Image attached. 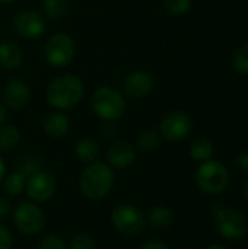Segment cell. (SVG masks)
I'll return each mask as SVG.
<instances>
[{"label": "cell", "mask_w": 248, "mask_h": 249, "mask_svg": "<svg viewBox=\"0 0 248 249\" xmlns=\"http://www.w3.org/2000/svg\"><path fill=\"white\" fill-rule=\"evenodd\" d=\"M85 88L82 80L73 74H64L54 79L47 88V101L57 109L75 107L83 96Z\"/></svg>", "instance_id": "cell-1"}, {"label": "cell", "mask_w": 248, "mask_h": 249, "mask_svg": "<svg viewBox=\"0 0 248 249\" xmlns=\"http://www.w3.org/2000/svg\"><path fill=\"white\" fill-rule=\"evenodd\" d=\"M190 156L193 160L196 162H206L210 160V158L213 156V144L210 143V140L200 137L191 142L190 144Z\"/></svg>", "instance_id": "cell-19"}, {"label": "cell", "mask_w": 248, "mask_h": 249, "mask_svg": "<svg viewBox=\"0 0 248 249\" xmlns=\"http://www.w3.org/2000/svg\"><path fill=\"white\" fill-rule=\"evenodd\" d=\"M146 217L153 229H167L174 222V212L167 206H156L149 210Z\"/></svg>", "instance_id": "cell-17"}, {"label": "cell", "mask_w": 248, "mask_h": 249, "mask_svg": "<svg viewBox=\"0 0 248 249\" xmlns=\"http://www.w3.org/2000/svg\"><path fill=\"white\" fill-rule=\"evenodd\" d=\"M13 220L19 232L25 235H37L42 231L45 225L42 210L37 204L29 201H23L15 209Z\"/></svg>", "instance_id": "cell-8"}, {"label": "cell", "mask_w": 248, "mask_h": 249, "mask_svg": "<svg viewBox=\"0 0 248 249\" xmlns=\"http://www.w3.org/2000/svg\"><path fill=\"white\" fill-rule=\"evenodd\" d=\"M25 190L31 200H34L35 203H44L51 198L56 191L54 177L47 171L38 169L28 177Z\"/></svg>", "instance_id": "cell-10"}, {"label": "cell", "mask_w": 248, "mask_h": 249, "mask_svg": "<svg viewBox=\"0 0 248 249\" xmlns=\"http://www.w3.org/2000/svg\"><path fill=\"white\" fill-rule=\"evenodd\" d=\"M196 184L205 194H221L229 184V172L221 162L206 160L196 171Z\"/></svg>", "instance_id": "cell-4"}, {"label": "cell", "mask_w": 248, "mask_h": 249, "mask_svg": "<svg viewBox=\"0 0 248 249\" xmlns=\"http://www.w3.org/2000/svg\"><path fill=\"white\" fill-rule=\"evenodd\" d=\"M161 142V136L155 131V130H145L137 136V147L145 150V152H151L155 150L159 146Z\"/></svg>", "instance_id": "cell-23"}, {"label": "cell", "mask_w": 248, "mask_h": 249, "mask_svg": "<svg viewBox=\"0 0 248 249\" xmlns=\"http://www.w3.org/2000/svg\"><path fill=\"white\" fill-rule=\"evenodd\" d=\"M243 197H244V200L248 203V179L244 182V185H243Z\"/></svg>", "instance_id": "cell-34"}, {"label": "cell", "mask_w": 248, "mask_h": 249, "mask_svg": "<svg viewBox=\"0 0 248 249\" xmlns=\"http://www.w3.org/2000/svg\"><path fill=\"white\" fill-rule=\"evenodd\" d=\"M70 249H95V242L89 235L79 233L73 236L70 242Z\"/></svg>", "instance_id": "cell-26"}, {"label": "cell", "mask_w": 248, "mask_h": 249, "mask_svg": "<svg viewBox=\"0 0 248 249\" xmlns=\"http://www.w3.org/2000/svg\"><path fill=\"white\" fill-rule=\"evenodd\" d=\"M153 88V79L149 73L143 70L133 71L124 80V92L129 98H143Z\"/></svg>", "instance_id": "cell-12"}, {"label": "cell", "mask_w": 248, "mask_h": 249, "mask_svg": "<svg viewBox=\"0 0 248 249\" xmlns=\"http://www.w3.org/2000/svg\"><path fill=\"white\" fill-rule=\"evenodd\" d=\"M111 222L123 235H137L143 231L146 217L137 207L132 204H120L113 210Z\"/></svg>", "instance_id": "cell-6"}, {"label": "cell", "mask_w": 248, "mask_h": 249, "mask_svg": "<svg viewBox=\"0 0 248 249\" xmlns=\"http://www.w3.org/2000/svg\"><path fill=\"white\" fill-rule=\"evenodd\" d=\"M191 128H193V121L190 115L183 111H174L162 120L159 130H161V136L165 140L175 143L184 140L191 133Z\"/></svg>", "instance_id": "cell-9"}, {"label": "cell", "mask_w": 248, "mask_h": 249, "mask_svg": "<svg viewBox=\"0 0 248 249\" xmlns=\"http://www.w3.org/2000/svg\"><path fill=\"white\" fill-rule=\"evenodd\" d=\"M12 212V204L7 198L0 197V220L6 219Z\"/></svg>", "instance_id": "cell-30"}, {"label": "cell", "mask_w": 248, "mask_h": 249, "mask_svg": "<svg viewBox=\"0 0 248 249\" xmlns=\"http://www.w3.org/2000/svg\"><path fill=\"white\" fill-rule=\"evenodd\" d=\"M70 127L69 118L61 112H53L44 121V131L53 139H61L67 134Z\"/></svg>", "instance_id": "cell-15"}, {"label": "cell", "mask_w": 248, "mask_h": 249, "mask_svg": "<svg viewBox=\"0 0 248 249\" xmlns=\"http://www.w3.org/2000/svg\"><path fill=\"white\" fill-rule=\"evenodd\" d=\"M212 213L216 229L222 238L228 241H240L248 235V220L241 212L215 203Z\"/></svg>", "instance_id": "cell-3"}, {"label": "cell", "mask_w": 248, "mask_h": 249, "mask_svg": "<svg viewBox=\"0 0 248 249\" xmlns=\"http://www.w3.org/2000/svg\"><path fill=\"white\" fill-rule=\"evenodd\" d=\"M114 172L102 162H92L80 175L79 187L85 197L91 200L104 198L113 188Z\"/></svg>", "instance_id": "cell-2"}, {"label": "cell", "mask_w": 248, "mask_h": 249, "mask_svg": "<svg viewBox=\"0 0 248 249\" xmlns=\"http://www.w3.org/2000/svg\"><path fill=\"white\" fill-rule=\"evenodd\" d=\"M20 133L15 125H4L0 128V152H9L18 146Z\"/></svg>", "instance_id": "cell-21"}, {"label": "cell", "mask_w": 248, "mask_h": 249, "mask_svg": "<svg viewBox=\"0 0 248 249\" xmlns=\"http://www.w3.org/2000/svg\"><path fill=\"white\" fill-rule=\"evenodd\" d=\"M232 66L237 73L248 76V44L241 45L232 57Z\"/></svg>", "instance_id": "cell-24"}, {"label": "cell", "mask_w": 248, "mask_h": 249, "mask_svg": "<svg viewBox=\"0 0 248 249\" xmlns=\"http://www.w3.org/2000/svg\"><path fill=\"white\" fill-rule=\"evenodd\" d=\"M136 159L134 147L127 142H117L110 146L107 150V160L118 169H124L130 166Z\"/></svg>", "instance_id": "cell-14"}, {"label": "cell", "mask_w": 248, "mask_h": 249, "mask_svg": "<svg viewBox=\"0 0 248 249\" xmlns=\"http://www.w3.org/2000/svg\"><path fill=\"white\" fill-rule=\"evenodd\" d=\"M205 249H227L224 245H218V244H215V245H209L208 248Z\"/></svg>", "instance_id": "cell-35"}, {"label": "cell", "mask_w": 248, "mask_h": 249, "mask_svg": "<svg viewBox=\"0 0 248 249\" xmlns=\"http://www.w3.org/2000/svg\"><path fill=\"white\" fill-rule=\"evenodd\" d=\"M42 7L50 19H60L69 10V0H44Z\"/></svg>", "instance_id": "cell-22"}, {"label": "cell", "mask_w": 248, "mask_h": 249, "mask_svg": "<svg viewBox=\"0 0 248 249\" xmlns=\"http://www.w3.org/2000/svg\"><path fill=\"white\" fill-rule=\"evenodd\" d=\"M16 32L23 38H39L45 32L44 18L34 10H22L16 15L13 20Z\"/></svg>", "instance_id": "cell-11"}, {"label": "cell", "mask_w": 248, "mask_h": 249, "mask_svg": "<svg viewBox=\"0 0 248 249\" xmlns=\"http://www.w3.org/2000/svg\"><path fill=\"white\" fill-rule=\"evenodd\" d=\"M235 165L237 169L241 174H248V152H241L235 158Z\"/></svg>", "instance_id": "cell-29"}, {"label": "cell", "mask_w": 248, "mask_h": 249, "mask_svg": "<svg viewBox=\"0 0 248 249\" xmlns=\"http://www.w3.org/2000/svg\"><path fill=\"white\" fill-rule=\"evenodd\" d=\"M165 7L171 15H184L191 7V0H165Z\"/></svg>", "instance_id": "cell-25"}, {"label": "cell", "mask_w": 248, "mask_h": 249, "mask_svg": "<svg viewBox=\"0 0 248 249\" xmlns=\"http://www.w3.org/2000/svg\"><path fill=\"white\" fill-rule=\"evenodd\" d=\"M92 109L104 121H115L126 111L124 96L111 86H102L92 95Z\"/></svg>", "instance_id": "cell-5"}, {"label": "cell", "mask_w": 248, "mask_h": 249, "mask_svg": "<svg viewBox=\"0 0 248 249\" xmlns=\"http://www.w3.org/2000/svg\"><path fill=\"white\" fill-rule=\"evenodd\" d=\"M140 249H168V247L159 239H151V241H146Z\"/></svg>", "instance_id": "cell-31"}, {"label": "cell", "mask_w": 248, "mask_h": 249, "mask_svg": "<svg viewBox=\"0 0 248 249\" xmlns=\"http://www.w3.org/2000/svg\"><path fill=\"white\" fill-rule=\"evenodd\" d=\"M181 249H190V248H181Z\"/></svg>", "instance_id": "cell-37"}, {"label": "cell", "mask_w": 248, "mask_h": 249, "mask_svg": "<svg viewBox=\"0 0 248 249\" xmlns=\"http://www.w3.org/2000/svg\"><path fill=\"white\" fill-rule=\"evenodd\" d=\"M99 144L95 139L92 137H83L76 143L75 152L76 156L86 163H92L96 160V158L99 156Z\"/></svg>", "instance_id": "cell-18"}, {"label": "cell", "mask_w": 248, "mask_h": 249, "mask_svg": "<svg viewBox=\"0 0 248 249\" xmlns=\"http://www.w3.org/2000/svg\"><path fill=\"white\" fill-rule=\"evenodd\" d=\"M3 190L9 194V196H19L26 184V177L20 172V171H15L12 174H9L6 178H3Z\"/></svg>", "instance_id": "cell-20"}, {"label": "cell", "mask_w": 248, "mask_h": 249, "mask_svg": "<svg viewBox=\"0 0 248 249\" xmlns=\"http://www.w3.org/2000/svg\"><path fill=\"white\" fill-rule=\"evenodd\" d=\"M15 0H0V3H4V4H7V3H13Z\"/></svg>", "instance_id": "cell-36"}, {"label": "cell", "mask_w": 248, "mask_h": 249, "mask_svg": "<svg viewBox=\"0 0 248 249\" xmlns=\"http://www.w3.org/2000/svg\"><path fill=\"white\" fill-rule=\"evenodd\" d=\"M44 54H45L47 61L51 66H54V67H64V66H67L72 61V58L75 55V42L64 32L54 34L47 41Z\"/></svg>", "instance_id": "cell-7"}, {"label": "cell", "mask_w": 248, "mask_h": 249, "mask_svg": "<svg viewBox=\"0 0 248 249\" xmlns=\"http://www.w3.org/2000/svg\"><path fill=\"white\" fill-rule=\"evenodd\" d=\"M39 249H67L66 244L63 242L61 238L56 236V235H48L45 236L41 244H39Z\"/></svg>", "instance_id": "cell-27"}, {"label": "cell", "mask_w": 248, "mask_h": 249, "mask_svg": "<svg viewBox=\"0 0 248 249\" xmlns=\"http://www.w3.org/2000/svg\"><path fill=\"white\" fill-rule=\"evenodd\" d=\"M4 101L13 109H20L29 102V86L20 79H12L4 86Z\"/></svg>", "instance_id": "cell-13"}, {"label": "cell", "mask_w": 248, "mask_h": 249, "mask_svg": "<svg viewBox=\"0 0 248 249\" xmlns=\"http://www.w3.org/2000/svg\"><path fill=\"white\" fill-rule=\"evenodd\" d=\"M4 172H6V165H4L3 159L0 158V184H1V181L4 178Z\"/></svg>", "instance_id": "cell-32"}, {"label": "cell", "mask_w": 248, "mask_h": 249, "mask_svg": "<svg viewBox=\"0 0 248 249\" xmlns=\"http://www.w3.org/2000/svg\"><path fill=\"white\" fill-rule=\"evenodd\" d=\"M4 120H6V108L0 104V125L4 123Z\"/></svg>", "instance_id": "cell-33"}, {"label": "cell", "mask_w": 248, "mask_h": 249, "mask_svg": "<svg viewBox=\"0 0 248 249\" xmlns=\"http://www.w3.org/2000/svg\"><path fill=\"white\" fill-rule=\"evenodd\" d=\"M22 63V51L20 48L10 41L0 42V66L6 70H12L19 67Z\"/></svg>", "instance_id": "cell-16"}, {"label": "cell", "mask_w": 248, "mask_h": 249, "mask_svg": "<svg viewBox=\"0 0 248 249\" xmlns=\"http://www.w3.org/2000/svg\"><path fill=\"white\" fill-rule=\"evenodd\" d=\"M12 247V233L10 231L0 225V249H10Z\"/></svg>", "instance_id": "cell-28"}]
</instances>
